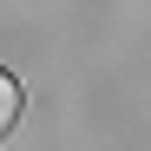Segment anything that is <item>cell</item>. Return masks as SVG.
<instances>
[{
  "mask_svg": "<svg viewBox=\"0 0 151 151\" xmlns=\"http://www.w3.org/2000/svg\"><path fill=\"white\" fill-rule=\"evenodd\" d=\"M13 118H20V79H13V72H0V132H7Z\"/></svg>",
  "mask_w": 151,
  "mask_h": 151,
  "instance_id": "1",
  "label": "cell"
}]
</instances>
